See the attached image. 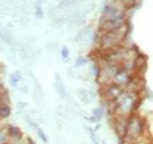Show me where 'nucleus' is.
<instances>
[{
  "label": "nucleus",
  "instance_id": "obj_1",
  "mask_svg": "<svg viewBox=\"0 0 153 144\" xmlns=\"http://www.w3.org/2000/svg\"><path fill=\"white\" fill-rule=\"evenodd\" d=\"M139 103H141V97L139 93L125 90L114 100L112 115L128 117L130 115L135 112L137 108L139 106Z\"/></svg>",
  "mask_w": 153,
  "mask_h": 144
},
{
  "label": "nucleus",
  "instance_id": "obj_2",
  "mask_svg": "<svg viewBox=\"0 0 153 144\" xmlns=\"http://www.w3.org/2000/svg\"><path fill=\"white\" fill-rule=\"evenodd\" d=\"M146 122L145 119L139 116L138 113H132L127 117L126 122V129H125V135L123 137L124 144H132L137 140L141 138L143 136L146 135Z\"/></svg>",
  "mask_w": 153,
  "mask_h": 144
},
{
  "label": "nucleus",
  "instance_id": "obj_3",
  "mask_svg": "<svg viewBox=\"0 0 153 144\" xmlns=\"http://www.w3.org/2000/svg\"><path fill=\"white\" fill-rule=\"evenodd\" d=\"M128 33V24H124L121 27L112 30V31H105L101 33L100 36V50L105 51V50H110L117 47L119 45L123 44V41L125 40V38L127 37Z\"/></svg>",
  "mask_w": 153,
  "mask_h": 144
},
{
  "label": "nucleus",
  "instance_id": "obj_4",
  "mask_svg": "<svg viewBox=\"0 0 153 144\" xmlns=\"http://www.w3.org/2000/svg\"><path fill=\"white\" fill-rule=\"evenodd\" d=\"M125 6L118 1V2H112V4H108L104 7V11H102V14H101V19L100 21L102 20H107V19H112L115 17H119V16H125Z\"/></svg>",
  "mask_w": 153,
  "mask_h": 144
},
{
  "label": "nucleus",
  "instance_id": "obj_5",
  "mask_svg": "<svg viewBox=\"0 0 153 144\" xmlns=\"http://www.w3.org/2000/svg\"><path fill=\"white\" fill-rule=\"evenodd\" d=\"M124 91H125V89H123L121 86L117 85L114 83H110V84L102 85L101 93H102L104 99L108 103V102H114L115 99H117Z\"/></svg>",
  "mask_w": 153,
  "mask_h": 144
},
{
  "label": "nucleus",
  "instance_id": "obj_6",
  "mask_svg": "<svg viewBox=\"0 0 153 144\" xmlns=\"http://www.w3.org/2000/svg\"><path fill=\"white\" fill-rule=\"evenodd\" d=\"M127 21H126V17L125 16H119V17H115V18L100 21V27H101L102 32H105V31H112V30H117V28L121 27Z\"/></svg>",
  "mask_w": 153,
  "mask_h": 144
},
{
  "label": "nucleus",
  "instance_id": "obj_7",
  "mask_svg": "<svg viewBox=\"0 0 153 144\" xmlns=\"http://www.w3.org/2000/svg\"><path fill=\"white\" fill-rule=\"evenodd\" d=\"M132 76H133V73H131V72L126 71V70H124V69L120 68L118 70V72L115 73L112 83H114L117 85L121 86L123 89H126V86L130 84V82L132 79Z\"/></svg>",
  "mask_w": 153,
  "mask_h": 144
},
{
  "label": "nucleus",
  "instance_id": "obj_8",
  "mask_svg": "<svg viewBox=\"0 0 153 144\" xmlns=\"http://www.w3.org/2000/svg\"><path fill=\"white\" fill-rule=\"evenodd\" d=\"M6 131H7V135L10 137V144L22 140V132H21V130L18 126L7 125L6 126Z\"/></svg>",
  "mask_w": 153,
  "mask_h": 144
},
{
  "label": "nucleus",
  "instance_id": "obj_9",
  "mask_svg": "<svg viewBox=\"0 0 153 144\" xmlns=\"http://www.w3.org/2000/svg\"><path fill=\"white\" fill-rule=\"evenodd\" d=\"M22 76L19 71H16V72H12L11 76H10V84L12 86H18V84L20 83Z\"/></svg>",
  "mask_w": 153,
  "mask_h": 144
},
{
  "label": "nucleus",
  "instance_id": "obj_10",
  "mask_svg": "<svg viewBox=\"0 0 153 144\" xmlns=\"http://www.w3.org/2000/svg\"><path fill=\"white\" fill-rule=\"evenodd\" d=\"M28 122H30V125L32 126L33 129H36V131H37V134H38L39 138H40L44 143H47V137H46V135L44 134V131H42V130H41L37 124H34L33 122H31V121H28Z\"/></svg>",
  "mask_w": 153,
  "mask_h": 144
},
{
  "label": "nucleus",
  "instance_id": "obj_11",
  "mask_svg": "<svg viewBox=\"0 0 153 144\" xmlns=\"http://www.w3.org/2000/svg\"><path fill=\"white\" fill-rule=\"evenodd\" d=\"M101 117H102V109L101 108H97L93 110V112H92V117H90V121L91 122H99L100 119H101Z\"/></svg>",
  "mask_w": 153,
  "mask_h": 144
},
{
  "label": "nucleus",
  "instance_id": "obj_12",
  "mask_svg": "<svg viewBox=\"0 0 153 144\" xmlns=\"http://www.w3.org/2000/svg\"><path fill=\"white\" fill-rule=\"evenodd\" d=\"M0 144H10V137L7 135L6 128H0Z\"/></svg>",
  "mask_w": 153,
  "mask_h": 144
},
{
  "label": "nucleus",
  "instance_id": "obj_13",
  "mask_svg": "<svg viewBox=\"0 0 153 144\" xmlns=\"http://www.w3.org/2000/svg\"><path fill=\"white\" fill-rule=\"evenodd\" d=\"M56 88H57V90L59 91V93H60L61 97H66V91L64 89V84H62V82L60 80L59 76L56 77Z\"/></svg>",
  "mask_w": 153,
  "mask_h": 144
},
{
  "label": "nucleus",
  "instance_id": "obj_14",
  "mask_svg": "<svg viewBox=\"0 0 153 144\" xmlns=\"http://www.w3.org/2000/svg\"><path fill=\"white\" fill-rule=\"evenodd\" d=\"M11 115L10 105H0V118H7Z\"/></svg>",
  "mask_w": 153,
  "mask_h": 144
},
{
  "label": "nucleus",
  "instance_id": "obj_15",
  "mask_svg": "<svg viewBox=\"0 0 153 144\" xmlns=\"http://www.w3.org/2000/svg\"><path fill=\"white\" fill-rule=\"evenodd\" d=\"M79 97H80V99L82 100V102H85V103H87L88 100H90V92L86 90H79Z\"/></svg>",
  "mask_w": 153,
  "mask_h": 144
},
{
  "label": "nucleus",
  "instance_id": "obj_16",
  "mask_svg": "<svg viewBox=\"0 0 153 144\" xmlns=\"http://www.w3.org/2000/svg\"><path fill=\"white\" fill-rule=\"evenodd\" d=\"M36 16H37L38 19H42V17H44L42 6H41V4H40V0H39L38 2H37V5H36Z\"/></svg>",
  "mask_w": 153,
  "mask_h": 144
},
{
  "label": "nucleus",
  "instance_id": "obj_17",
  "mask_svg": "<svg viewBox=\"0 0 153 144\" xmlns=\"http://www.w3.org/2000/svg\"><path fill=\"white\" fill-rule=\"evenodd\" d=\"M86 63H87V59H86L85 57H78L76 60V68H79V66H84Z\"/></svg>",
  "mask_w": 153,
  "mask_h": 144
},
{
  "label": "nucleus",
  "instance_id": "obj_18",
  "mask_svg": "<svg viewBox=\"0 0 153 144\" xmlns=\"http://www.w3.org/2000/svg\"><path fill=\"white\" fill-rule=\"evenodd\" d=\"M61 56H62L64 59H68V57H70V51H68L67 47L64 46V47L61 49Z\"/></svg>",
  "mask_w": 153,
  "mask_h": 144
},
{
  "label": "nucleus",
  "instance_id": "obj_19",
  "mask_svg": "<svg viewBox=\"0 0 153 144\" xmlns=\"http://www.w3.org/2000/svg\"><path fill=\"white\" fill-rule=\"evenodd\" d=\"M119 1H120V2H121V4L127 8V7H130L132 4H134L137 0H119Z\"/></svg>",
  "mask_w": 153,
  "mask_h": 144
},
{
  "label": "nucleus",
  "instance_id": "obj_20",
  "mask_svg": "<svg viewBox=\"0 0 153 144\" xmlns=\"http://www.w3.org/2000/svg\"><path fill=\"white\" fill-rule=\"evenodd\" d=\"M90 136H91L92 141L94 142V144H99V143H98V138H97L96 134H94V131H93L92 129H90Z\"/></svg>",
  "mask_w": 153,
  "mask_h": 144
},
{
  "label": "nucleus",
  "instance_id": "obj_21",
  "mask_svg": "<svg viewBox=\"0 0 153 144\" xmlns=\"http://www.w3.org/2000/svg\"><path fill=\"white\" fill-rule=\"evenodd\" d=\"M26 144H36V143H34V141L32 138L28 137V138H26Z\"/></svg>",
  "mask_w": 153,
  "mask_h": 144
},
{
  "label": "nucleus",
  "instance_id": "obj_22",
  "mask_svg": "<svg viewBox=\"0 0 153 144\" xmlns=\"http://www.w3.org/2000/svg\"><path fill=\"white\" fill-rule=\"evenodd\" d=\"M104 144H105V143H104Z\"/></svg>",
  "mask_w": 153,
  "mask_h": 144
}]
</instances>
